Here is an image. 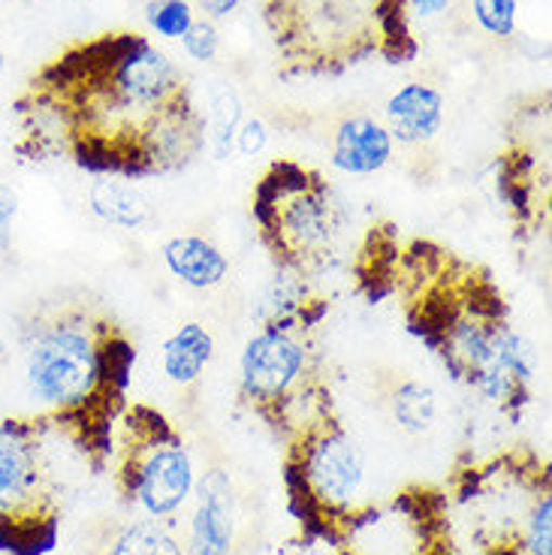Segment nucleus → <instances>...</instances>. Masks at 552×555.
<instances>
[{"instance_id": "obj_1", "label": "nucleus", "mask_w": 552, "mask_h": 555, "mask_svg": "<svg viewBox=\"0 0 552 555\" xmlns=\"http://www.w3.org/2000/svg\"><path fill=\"white\" fill-rule=\"evenodd\" d=\"M15 115V152L64 157L91 176L154 179L206 152V118L184 73L133 30L67 46L37 69Z\"/></svg>"}, {"instance_id": "obj_2", "label": "nucleus", "mask_w": 552, "mask_h": 555, "mask_svg": "<svg viewBox=\"0 0 552 555\" xmlns=\"http://www.w3.org/2000/svg\"><path fill=\"white\" fill-rule=\"evenodd\" d=\"M393 296L411 335L441 360L455 384L501 414L531 402L538 347L513 323L511 306L484 266L428 238L399 245Z\"/></svg>"}, {"instance_id": "obj_3", "label": "nucleus", "mask_w": 552, "mask_h": 555, "mask_svg": "<svg viewBox=\"0 0 552 555\" xmlns=\"http://www.w3.org/2000/svg\"><path fill=\"white\" fill-rule=\"evenodd\" d=\"M137 369V341L98 302L40 308L22 330V377L37 420L106 468Z\"/></svg>"}, {"instance_id": "obj_4", "label": "nucleus", "mask_w": 552, "mask_h": 555, "mask_svg": "<svg viewBox=\"0 0 552 555\" xmlns=\"http://www.w3.org/2000/svg\"><path fill=\"white\" fill-rule=\"evenodd\" d=\"M251 218L275 269L320 281L342 257L347 208L320 169L291 157L272 160L254 184Z\"/></svg>"}, {"instance_id": "obj_5", "label": "nucleus", "mask_w": 552, "mask_h": 555, "mask_svg": "<svg viewBox=\"0 0 552 555\" xmlns=\"http://www.w3.org/2000/svg\"><path fill=\"white\" fill-rule=\"evenodd\" d=\"M284 480L303 538L338 546L359 516L377 504L369 499L365 450L335 411L284 435Z\"/></svg>"}, {"instance_id": "obj_6", "label": "nucleus", "mask_w": 552, "mask_h": 555, "mask_svg": "<svg viewBox=\"0 0 552 555\" xmlns=\"http://www.w3.org/2000/svg\"><path fill=\"white\" fill-rule=\"evenodd\" d=\"M110 462L121 499L149 519L172 522L194 499V456L172 420L152 404L130 402L121 411Z\"/></svg>"}, {"instance_id": "obj_7", "label": "nucleus", "mask_w": 552, "mask_h": 555, "mask_svg": "<svg viewBox=\"0 0 552 555\" xmlns=\"http://www.w3.org/2000/svg\"><path fill=\"white\" fill-rule=\"evenodd\" d=\"M37 420H0V553L46 555L61 531V501L46 438Z\"/></svg>"}, {"instance_id": "obj_8", "label": "nucleus", "mask_w": 552, "mask_h": 555, "mask_svg": "<svg viewBox=\"0 0 552 555\" xmlns=\"http://www.w3.org/2000/svg\"><path fill=\"white\" fill-rule=\"evenodd\" d=\"M266 25L296 73H342L377 55L372 10L357 0H269Z\"/></svg>"}, {"instance_id": "obj_9", "label": "nucleus", "mask_w": 552, "mask_h": 555, "mask_svg": "<svg viewBox=\"0 0 552 555\" xmlns=\"http://www.w3.org/2000/svg\"><path fill=\"white\" fill-rule=\"evenodd\" d=\"M320 377L308 333L257 330L239 353V402L275 429L287 404Z\"/></svg>"}, {"instance_id": "obj_10", "label": "nucleus", "mask_w": 552, "mask_h": 555, "mask_svg": "<svg viewBox=\"0 0 552 555\" xmlns=\"http://www.w3.org/2000/svg\"><path fill=\"white\" fill-rule=\"evenodd\" d=\"M498 196L525 233H538L550 223V160L547 152L513 142L498 157Z\"/></svg>"}, {"instance_id": "obj_11", "label": "nucleus", "mask_w": 552, "mask_h": 555, "mask_svg": "<svg viewBox=\"0 0 552 555\" xmlns=\"http://www.w3.org/2000/svg\"><path fill=\"white\" fill-rule=\"evenodd\" d=\"M330 314V296L320 291L318 278H305L291 269H275L254 299L251 318L260 330L311 333Z\"/></svg>"}, {"instance_id": "obj_12", "label": "nucleus", "mask_w": 552, "mask_h": 555, "mask_svg": "<svg viewBox=\"0 0 552 555\" xmlns=\"http://www.w3.org/2000/svg\"><path fill=\"white\" fill-rule=\"evenodd\" d=\"M235 486L230 474L211 468L194 489V514L181 555H230L235 543Z\"/></svg>"}, {"instance_id": "obj_13", "label": "nucleus", "mask_w": 552, "mask_h": 555, "mask_svg": "<svg viewBox=\"0 0 552 555\" xmlns=\"http://www.w3.org/2000/svg\"><path fill=\"white\" fill-rule=\"evenodd\" d=\"M447 103L438 88L423 82L401 85L393 91L384 106V127L389 130L393 142L399 145H426L441 133Z\"/></svg>"}, {"instance_id": "obj_14", "label": "nucleus", "mask_w": 552, "mask_h": 555, "mask_svg": "<svg viewBox=\"0 0 552 555\" xmlns=\"http://www.w3.org/2000/svg\"><path fill=\"white\" fill-rule=\"evenodd\" d=\"M396 154V142L384 121L372 115H354L335 127L332 137V167L354 179L377 176Z\"/></svg>"}, {"instance_id": "obj_15", "label": "nucleus", "mask_w": 552, "mask_h": 555, "mask_svg": "<svg viewBox=\"0 0 552 555\" xmlns=\"http://www.w3.org/2000/svg\"><path fill=\"white\" fill-rule=\"evenodd\" d=\"M164 266L169 275L191 291H215L230 275V260L211 238L181 233L164 242Z\"/></svg>"}, {"instance_id": "obj_16", "label": "nucleus", "mask_w": 552, "mask_h": 555, "mask_svg": "<svg viewBox=\"0 0 552 555\" xmlns=\"http://www.w3.org/2000/svg\"><path fill=\"white\" fill-rule=\"evenodd\" d=\"M88 208L98 221L118 230H142L154 221V206L139 181L118 176H94L88 188Z\"/></svg>"}, {"instance_id": "obj_17", "label": "nucleus", "mask_w": 552, "mask_h": 555, "mask_svg": "<svg viewBox=\"0 0 552 555\" xmlns=\"http://www.w3.org/2000/svg\"><path fill=\"white\" fill-rule=\"evenodd\" d=\"M215 360V335L208 333L203 323H181L176 333L169 335L161 350V369L164 377L176 387H194L206 369Z\"/></svg>"}, {"instance_id": "obj_18", "label": "nucleus", "mask_w": 552, "mask_h": 555, "mask_svg": "<svg viewBox=\"0 0 552 555\" xmlns=\"http://www.w3.org/2000/svg\"><path fill=\"white\" fill-rule=\"evenodd\" d=\"M438 411H441L438 392L426 380L408 377V380H399L389 392V414L396 420V426L408 435H426L435 429Z\"/></svg>"}, {"instance_id": "obj_19", "label": "nucleus", "mask_w": 552, "mask_h": 555, "mask_svg": "<svg viewBox=\"0 0 552 555\" xmlns=\"http://www.w3.org/2000/svg\"><path fill=\"white\" fill-rule=\"evenodd\" d=\"M103 555H181V541L172 522L145 516L118 528Z\"/></svg>"}, {"instance_id": "obj_20", "label": "nucleus", "mask_w": 552, "mask_h": 555, "mask_svg": "<svg viewBox=\"0 0 552 555\" xmlns=\"http://www.w3.org/2000/svg\"><path fill=\"white\" fill-rule=\"evenodd\" d=\"M203 118H206V149L215 154V160H227L235 149V133L245 121L242 100L233 85H221L208 94Z\"/></svg>"}, {"instance_id": "obj_21", "label": "nucleus", "mask_w": 552, "mask_h": 555, "mask_svg": "<svg viewBox=\"0 0 552 555\" xmlns=\"http://www.w3.org/2000/svg\"><path fill=\"white\" fill-rule=\"evenodd\" d=\"M194 3L191 0H149L145 22L164 40H181L194 25Z\"/></svg>"}, {"instance_id": "obj_22", "label": "nucleus", "mask_w": 552, "mask_h": 555, "mask_svg": "<svg viewBox=\"0 0 552 555\" xmlns=\"http://www.w3.org/2000/svg\"><path fill=\"white\" fill-rule=\"evenodd\" d=\"M471 13L489 37L508 40L516 34V13H519L516 0H471Z\"/></svg>"}, {"instance_id": "obj_23", "label": "nucleus", "mask_w": 552, "mask_h": 555, "mask_svg": "<svg viewBox=\"0 0 552 555\" xmlns=\"http://www.w3.org/2000/svg\"><path fill=\"white\" fill-rule=\"evenodd\" d=\"M181 49L191 61L200 64H211L218 52H221V34L218 25L211 18H194V25L188 28V34L181 37Z\"/></svg>"}, {"instance_id": "obj_24", "label": "nucleus", "mask_w": 552, "mask_h": 555, "mask_svg": "<svg viewBox=\"0 0 552 555\" xmlns=\"http://www.w3.org/2000/svg\"><path fill=\"white\" fill-rule=\"evenodd\" d=\"M18 211H22L18 194H15L7 181H0V257H7L10 248H13V233L15 221H18Z\"/></svg>"}, {"instance_id": "obj_25", "label": "nucleus", "mask_w": 552, "mask_h": 555, "mask_svg": "<svg viewBox=\"0 0 552 555\" xmlns=\"http://www.w3.org/2000/svg\"><path fill=\"white\" fill-rule=\"evenodd\" d=\"M269 145V127L262 118H245L239 133H235V149L233 152L245 154V157H260Z\"/></svg>"}, {"instance_id": "obj_26", "label": "nucleus", "mask_w": 552, "mask_h": 555, "mask_svg": "<svg viewBox=\"0 0 552 555\" xmlns=\"http://www.w3.org/2000/svg\"><path fill=\"white\" fill-rule=\"evenodd\" d=\"M281 555H338V546L318 541V538H299V541L291 543Z\"/></svg>"}, {"instance_id": "obj_27", "label": "nucleus", "mask_w": 552, "mask_h": 555, "mask_svg": "<svg viewBox=\"0 0 552 555\" xmlns=\"http://www.w3.org/2000/svg\"><path fill=\"white\" fill-rule=\"evenodd\" d=\"M196 7H200V13L203 18H211V22H221L227 15H233L239 7H242V0H196Z\"/></svg>"}, {"instance_id": "obj_28", "label": "nucleus", "mask_w": 552, "mask_h": 555, "mask_svg": "<svg viewBox=\"0 0 552 555\" xmlns=\"http://www.w3.org/2000/svg\"><path fill=\"white\" fill-rule=\"evenodd\" d=\"M423 555H455L453 553V543H450V534L444 531L441 538H435V541L428 543L426 553H423Z\"/></svg>"}, {"instance_id": "obj_29", "label": "nucleus", "mask_w": 552, "mask_h": 555, "mask_svg": "<svg viewBox=\"0 0 552 555\" xmlns=\"http://www.w3.org/2000/svg\"><path fill=\"white\" fill-rule=\"evenodd\" d=\"M7 360H10V345H7V341L0 338V365H3Z\"/></svg>"}, {"instance_id": "obj_30", "label": "nucleus", "mask_w": 552, "mask_h": 555, "mask_svg": "<svg viewBox=\"0 0 552 555\" xmlns=\"http://www.w3.org/2000/svg\"><path fill=\"white\" fill-rule=\"evenodd\" d=\"M3 69H7V55L0 52V76H3Z\"/></svg>"}, {"instance_id": "obj_31", "label": "nucleus", "mask_w": 552, "mask_h": 555, "mask_svg": "<svg viewBox=\"0 0 552 555\" xmlns=\"http://www.w3.org/2000/svg\"><path fill=\"white\" fill-rule=\"evenodd\" d=\"M338 555H357V553H347V550H342V546H338Z\"/></svg>"}, {"instance_id": "obj_32", "label": "nucleus", "mask_w": 552, "mask_h": 555, "mask_svg": "<svg viewBox=\"0 0 552 555\" xmlns=\"http://www.w3.org/2000/svg\"><path fill=\"white\" fill-rule=\"evenodd\" d=\"M40 3H55V0H40Z\"/></svg>"}]
</instances>
